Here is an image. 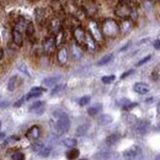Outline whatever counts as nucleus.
<instances>
[{
    "instance_id": "473e14b6",
    "label": "nucleus",
    "mask_w": 160,
    "mask_h": 160,
    "mask_svg": "<svg viewBox=\"0 0 160 160\" xmlns=\"http://www.w3.org/2000/svg\"><path fill=\"white\" fill-rule=\"evenodd\" d=\"M123 121H126L128 124H132V126H133V124L137 122V118H136L133 115L127 113V115H124V116H123Z\"/></svg>"
},
{
    "instance_id": "ea45409f",
    "label": "nucleus",
    "mask_w": 160,
    "mask_h": 160,
    "mask_svg": "<svg viewBox=\"0 0 160 160\" xmlns=\"http://www.w3.org/2000/svg\"><path fill=\"white\" fill-rule=\"evenodd\" d=\"M64 89H65V85H56V88L52 90V95H57L58 92H60Z\"/></svg>"
},
{
    "instance_id": "f704fd0d",
    "label": "nucleus",
    "mask_w": 160,
    "mask_h": 160,
    "mask_svg": "<svg viewBox=\"0 0 160 160\" xmlns=\"http://www.w3.org/2000/svg\"><path fill=\"white\" fill-rule=\"evenodd\" d=\"M152 78L153 80H160V65H157L152 73Z\"/></svg>"
},
{
    "instance_id": "20e7f679",
    "label": "nucleus",
    "mask_w": 160,
    "mask_h": 160,
    "mask_svg": "<svg viewBox=\"0 0 160 160\" xmlns=\"http://www.w3.org/2000/svg\"><path fill=\"white\" fill-rule=\"evenodd\" d=\"M88 31L91 33V36L98 41L99 43L103 42V33H102V30H101V26L96 22L95 20H90L88 23Z\"/></svg>"
},
{
    "instance_id": "7ed1b4c3",
    "label": "nucleus",
    "mask_w": 160,
    "mask_h": 160,
    "mask_svg": "<svg viewBox=\"0 0 160 160\" xmlns=\"http://www.w3.org/2000/svg\"><path fill=\"white\" fill-rule=\"evenodd\" d=\"M133 8L134 6L132 5V0H120L115 6L113 12L120 19H129Z\"/></svg>"
},
{
    "instance_id": "4c0bfd02",
    "label": "nucleus",
    "mask_w": 160,
    "mask_h": 160,
    "mask_svg": "<svg viewBox=\"0 0 160 160\" xmlns=\"http://www.w3.org/2000/svg\"><path fill=\"white\" fill-rule=\"evenodd\" d=\"M18 69L22 72L27 78H30V73H28V70H27V68H26V65L25 64H18Z\"/></svg>"
},
{
    "instance_id": "a19ab883",
    "label": "nucleus",
    "mask_w": 160,
    "mask_h": 160,
    "mask_svg": "<svg viewBox=\"0 0 160 160\" xmlns=\"http://www.w3.org/2000/svg\"><path fill=\"white\" fill-rule=\"evenodd\" d=\"M89 102H90V96H84V98H81L79 100V105L80 106H85Z\"/></svg>"
},
{
    "instance_id": "4be33fe9",
    "label": "nucleus",
    "mask_w": 160,
    "mask_h": 160,
    "mask_svg": "<svg viewBox=\"0 0 160 160\" xmlns=\"http://www.w3.org/2000/svg\"><path fill=\"white\" fill-rule=\"evenodd\" d=\"M112 121H113V118H112L111 115L105 113V115H101L100 117L98 118V123H99L100 126H106V124H110Z\"/></svg>"
},
{
    "instance_id": "4468645a",
    "label": "nucleus",
    "mask_w": 160,
    "mask_h": 160,
    "mask_svg": "<svg viewBox=\"0 0 160 160\" xmlns=\"http://www.w3.org/2000/svg\"><path fill=\"white\" fill-rule=\"evenodd\" d=\"M44 110H46V103H44L43 101H36V102H33V103L30 106V108H28V111H30L31 113L36 115V116L42 115V113L44 112Z\"/></svg>"
},
{
    "instance_id": "a878e982",
    "label": "nucleus",
    "mask_w": 160,
    "mask_h": 160,
    "mask_svg": "<svg viewBox=\"0 0 160 160\" xmlns=\"http://www.w3.org/2000/svg\"><path fill=\"white\" fill-rule=\"evenodd\" d=\"M54 37H56V42H57V46H58V47H60V46L63 44V42L65 41V31H64V30L62 28V30H60L59 32H58V33H57V35H56Z\"/></svg>"
},
{
    "instance_id": "c756f323",
    "label": "nucleus",
    "mask_w": 160,
    "mask_h": 160,
    "mask_svg": "<svg viewBox=\"0 0 160 160\" xmlns=\"http://www.w3.org/2000/svg\"><path fill=\"white\" fill-rule=\"evenodd\" d=\"M63 144L68 148H74V147H77L78 142L75 138H65V139H63Z\"/></svg>"
},
{
    "instance_id": "3c124183",
    "label": "nucleus",
    "mask_w": 160,
    "mask_h": 160,
    "mask_svg": "<svg viewBox=\"0 0 160 160\" xmlns=\"http://www.w3.org/2000/svg\"><path fill=\"white\" fill-rule=\"evenodd\" d=\"M2 57H4V52H2L1 49H0V60L2 59Z\"/></svg>"
},
{
    "instance_id": "ddd939ff",
    "label": "nucleus",
    "mask_w": 160,
    "mask_h": 160,
    "mask_svg": "<svg viewBox=\"0 0 160 160\" xmlns=\"http://www.w3.org/2000/svg\"><path fill=\"white\" fill-rule=\"evenodd\" d=\"M82 54H84V52H82L81 46L74 41L72 43V46H70V56H72V58L74 60H79L82 58Z\"/></svg>"
},
{
    "instance_id": "f257e3e1",
    "label": "nucleus",
    "mask_w": 160,
    "mask_h": 160,
    "mask_svg": "<svg viewBox=\"0 0 160 160\" xmlns=\"http://www.w3.org/2000/svg\"><path fill=\"white\" fill-rule=\"evenodd\" d=\"M51 123H52V127L56 129V132L59 134L67 133L70 128V120H69L68 115L60 110L53 111V113L51 116Z\"/></svg>"
},
{
    "instance_id": "37998d69",
    "label": "nucleus",
    "mask_w": 160,
    "mask_h": 160,
    "mask_svg": "<svg viewBox=\"0 0 160 160\" xmlns=\"http://www.w3.org/2000/svg\"><path fill=\"white\" fill-rule=\"evenodd\" d=\"M150 58H152V56H147L145 58H143V59L139 60V62L137 63V67H142V65H143V64H145L148 60H150Z\"/></svg>"
},
{
    "instance_id": "c85d7f7f",
    "label": "nucleus",
    "mask_w": 160,
    "mask_h": 160,
    "mask_svg": "<svg viewBox=\"0 0 160 160\" xmlns=\"http://www.w3.org/2000/svg\"><path fill=\"white\" fill-rule=\"evenodd\" d=\"M137 105H138L137 102H131V101H128V100H124L123 101V105H122V108H123L124 111H129V110L137 107Z\"/></svg>"
},
{
    "instance_id": "864d4df0",
    "label": "nucleus",
    "mask_w": 160,
    "mask_h": 160,
    "mask_svg": "<svg viewBox=\"0 0 160 160\" xmlns=\"http://www.w3.org/2000/svg\"><path fill=\"white\" fill-rule=\"evenodd\" d=\"M152 1H158V0H152Z\"/></svg>"
},
{
    "instance_id": "aec40b11",
    "label": "nucleus",
    "mask_w": 160,
    "mask_h": 160,
    "mask_svg": "<svg viewBox=\"0 0 160 160\" xmlns=\"http://www.w3.org/2000/svg\"><path fill=\"white\" fill-rule=\"evenodd\" d=\"M60 80H62L60 75L48 77V78L42 80V85H44V86H56V85H58V82H59Z\"/></svg>"
},
{
    "instance_id": "49530a36",
    "label": "nucleus",
    "mask_w": 160,
    "mask_h": 160,
    "mask_svg": "<svg viewBox=\"0 0 160 160\" xmlns=\"http://www.w3.org/2000/svg\"><path fill=\"white\" fill-rule=\"evenodd\" d=\"M110 153H99L98 155H95V158H108Z\"/></svg>"
},
{
    "instance_id": "1a4fd4ad",
    "label": "nucleus",
    "mask_w": 160,
    "mask_h": 160,
    "mask_svg": "<svg viewBox=\"0 0 160 160\" xmlns=\"http://www.w3.org/2000/svg\"><path fill=\"white\" fill-rule=\"evenodd\" d=\"M62 21L58 19V18H52L51 20L48 21V31L51 35L56 36L60 30H62Z\"/></svg>"
},
{
    "instance_id": "2eb2a0df",
    "label": "nucleus",
    "mask_w": 160,
    "mask_h": 160,
    "mask_svg": "<svg viewBox=\"0 0 160 160\" xmlns=\"http://www.w3.org/2000/svg\"><path fill=\"white\" fill-rule=\"evenodd\" d=\"M148 128H149V121L148 120L137 121V122L133 124V129H134L138 134H144V133H147Z\"/></svg>"
},
{
    "instance_id": "8fccbe9b",
    "label": "nucleus",
    "mask_w": 160,
    "mask_h": 160,
    "mask_svg": "<svg viewBox=\"0 0 160 160\" xmlns=\"http://www.w3.org/2000/svg\"><path fill=\"white\" fill-rule=\"evenodd\" d=\"M5 139H6V134L5 133H0V142H5Z\"/></svg>"
},
{
    "instance_id": "cd10ccee",
    "label": "nucleus",
    "mask_w": 160,
    "mask_h": 160,
    "mask_svg": "<svg viewBox=\"0 0 160 160\" xmlns=\"http://www.w3.org/2000/svg\"><path fill=\"white\" fill-rule=\"evenodd\" d=\"M79 149H77L75 147L74 148H70V150L67 153V158L68 159H77V158H79Z\"/></svg>"
},
{
    "instance_id": "412c9836",
    "label": "nucleus",
    "mask_w": 160,
    "mask_h": 160,
    "mask_svg": "<svg viewBox=\"0 0 160 160\" xmlns=\"http://www.w3.org/2000/svg\"><path fill=\"white\" fill-rule=\"evenodd\" d=\"M121 139V136L118 133H113V134H110L107 138H106V144L107 145H115V144H117Z\"/></svg>"
},
{
    "instance_id": "58836bf2",
    "label": "nucleus",
    "mask_w": 160,
    "mask_h": 160,
    "mask_svg": "<svg viewBox=\"0 0 160 160\" xmlns=\"http://www.w3.org/2000/svg\"><path fill=\"white\" fill-rule=\"evenodd\" d=\"M11 159L12 160H23L25 159V155H23V153H21V152H16V153H14V154L11 155Z\"/></svg>"
},
{
    "instance_id": "5701e85b",
    "label": "nucleus",
    "mask_w": 160,
    "mask_h": 160,
    "mask_svg": "<svg viewBox=\"0 0 160 160\" xmlns=\"http://www.w3.org/2000/svg\"><path fill=\"white\" fill-rule=\"evenodd\" d=\"M18 81H19V78H18L16 75L11 77V78L9 79V82H8V90H9V91H15L16 88H18Z\"/></svg>"
},
{
    "instance_id": "b1692460",
    "label": "nucleus",
    "mask_w": 160,
    "mask_h": 160,
    "mask_svg": "<svg viewBox=\"0 0 160 160\" xmlns=\"http://www.w3.org/2000/svg\"><path fill=\"white\" fill-rule=\"evenodd\" d=\"M101 111H102V105L101 103H96L94 106H91L89 110H88V113L90 116H95V115H99Z\"/></svg>"
},
{
    "instance_id": "39448f33",
    "label": "nucleus",
    "mask_w": 160,
    "mask_h": 160,
    "mask_svg": "<svg viewBox=\"0 0 160 160\" xmlns=\"http://www.w3.org/2000/svg\"><path fill=\"white\" fill-rule=\"evenodd\" d=\"M57 47L58 46H57V42H56V37L53 35L47 37L46 40L43 41V44H42V49H43V53L46 56H52L56 52Z\"/></svg>"
},
{
    "instance_id": "dca6fc26",
    "label": "nucleus",
    "mask_w": 160,
    "mask_h": 160,
    "mask_svg": "<svg viewBox=\"0 0 160 160\" xmlns=\"http://www.w3.org/2000/svg\"><path fill=\"white\" fill-rule=\"evenodd\" d=\"M41 133H42V131H41V128L38 126H32V127H30L27 129L26 137L31 140H37L41 137Z\"/></svg>"
},
{
    "instance_id": "2f4dec72",
    "label": "nucleus",
    "mask_w": 160,
    "mask_h": 160,
    "mask_svg": "<svg viewBox=\"0 0 160 160\" xmlns=\"http://www.w3.org/2000/svg\"><path fill=\"white\" fill-rule=\"evenodd\" d=\"M51 152H52V148L49 147V145H44L43 148H42V150H41L40 153V157H43V158H47L49 154H51Z\"/></svg>"
},
{
    "instance_id": "6e6552de",
    "label": "nucleus",
    "mask_w": 160,
    "mask_h": 160,
    "mask_svg": "<svg viewBox=\"0 0 160 160\" xmlns=\"http://www.w3.org/2000/svg\"><path fill=\"white\" fill-rule=\"evenodd\" d=\"M142 152L143 150H142V148L139 145H132L131 148H128V149H126L123 152V158H126V159H136L142 154Z\"/></svg>"
},
{
    "instance_id": "6ab92c4d",
    "label": "nucleus",
    "mask_w": 160,
    "mask_h": 160,
    "mask_svg": "<svg viewBox=\"0 0 160 160\" xmlns=\"http://www.w3.org/2000/svg\"><path fill=\"white\" fill-rule=\"evenodd\" d=\"M134 22L131 19H122V22L120 23L121 26V33H128L133 28Z\"/></svg>"
},
{
    "instance_id": "0eeeda50",
    "label": "nucleus",
    "mask_w": 160,
    "mask_h": 160,
    "mask_svg": "<svg viewBox=\"0 0 160 160\" xmlns=\"http://www.w3.org/2000/svg\"><path fill=\"white\" fill-rule=\"evenodd\" d=\"M85 37H86V31L80 25H77L75 27H73V38L81 47H84Z\"/></svg>"
},
{
    "instance_id": "bb28decb",
    "label": "nucleus",
    "mask_w": 160,
    "mask_h": 160,
    "mask_svg": "<svg viewBox=\"0 0 160 160\" xmlns=\"http://www.w3.org/2000/svg\"><path fill=\"white\" fill-rule=\"evenodd\" d=\"M113 59V54H107V56H105V57H102L100 60H98V63H96V65L98 67H101V65H106V64H108L111 60Z\"/></svg>"
},
{
    "instance_id": "a211bd4d",
    "label": "nucleus",
    "mask_w": 160,
    "mask_h": 160,
    "mask_svg": "<svg viewBox=\"0 0 160 160\" xmlns=\"http://www.w3.org/2000/svg\"><path fill=\"white\" fill-rule=\"evenodd\" d=\"M133 90H134L137 94H142V95H143V94H148V92L150 91V88H149L148 84L138 81V82H136V84L133 85Z\"/></svg>"
},
{
    "instance_id": "603ef678",
    "label": "nucleus",
    "mask_w": 160,
    "mask_h": 160,
    "mask_svg": "<svg viewBox=\"0 0 160 160\" xmlns=\"http://www.w3.org/2000/svg\"><path fill=\"white\" fill-rule=\"evenodd\" d=\"M157 111H158V113L160 115V102L158 103V106H157Z\"/></svg>"
},
{
    "instance_id": "f3484780",
    "label": "nucleus",
    "mask_w": 160,
    "mask_h": 160,
    "mask_svg": "<svg viewBox=\"0 0 160 160\" xmlns=\"http://www.w3.org/2000/svg\"><path fill=\"white\" fill-rule=\"evenodd\" d=\"M12 41L18 47H21L22 43H23V31L19 30L18 27H14V30H12Z\"/></svg>"
},
{
    "instance_id": "de8ad7c7",
    "label": "nucleus",
    "mask_w": 160,
    "mask_h": 160,
    "mask_svg": "<svg viewBox=\"0 0 160 160\" xmlns=\"http://www.w3.org/2000/svg\"><path fill=\"white\" fill-rule=\"evenodd\" d=\"M153 46L155 49H160V40H155L153 42Z\"/></svg>"
},
{
    "instance_id": "c03bdc74",
    "label": "nucleus",
    "mask_w": 160,
    "mask_h": 160,
    "mask_svg": "<svg viewBox=\"0 0 160 160\" xmlns=\"http://www.w3.org/2000/svg\"><path fill=\"white\" fill-rule=\"evenodd\" d=\"M131 74H133V69H129V70H127V72H124L122 75H121V79H126V78H128Z\"/></svg>"
},
{
    "instance_id": "9d476101",
    "label": "nucleus",
    "mask_w": 160,
    "mask_h": 160,
    "mask_svg": "<svg viewBox=\"0 0 160 160\" xmlns=\"http://www.w3.org/2000/svg\"><path fill=\"white\" fill-rule=\"evenodd\" d=\"M68 59H69V51L65 47V44H62L57 52V60L60 65H64V64H67Z\"/></svg>"
},
{
    "instance_id": "5fc2aeb1",
    "label": "nucleus",
    "mask_w": 160,
    "mask_h": 160,
    "mask_svg": "<svg viewBox=\"0 0 160 160\" xmlns=\"http://www.w3.org/2000/svg\"><path fill=\"white\" fill-rule=\"evenodd\" d=\"M0 127H1V122H0Z\"/></svg>"
},
{
    "instance_id": "e433bc0d",
    "label": "nucleus",
    "mask_w": 160,
    "mask_h": 160,
    "mask_svg": "<svg viewBox=\"0 0 160 160\" xmlns=\"http://www.w3.org/2000/svg\"><path fill=\"white\" fill-rule=\"evenodd\" d=\"M44 147V144L43 143H35V144H32V147H31V149L35 152V153H40L41 150H42V148Z\"/></svg>"
},
{
    "instance_id": "a18cd8bd",
    "label": "nucleus",
    "mask_w": 160,
    "mask_h": 160,
    "mask_svg": "<svg viewBox=\"0 0 160 160\" xmlns=\"http://www.w3.org/2000/svg\"><path fill=\"white\" fill-rule=\"evenodd\" d=\"M25 101H27V100H26V96H25V98H21L19 101H16V102L14 103V106H15V107H20V106L23 103V102H25Z\"/></svg>"
},
{
    "instance_id": "f03ea898",
    "label": "nucleus",
    "mask_w": 160,
    "mask_h": 160,
    "mask_svg": "<svg viewBox=\"0 0 160 160\" xmlns=\"http://www.w3.org/2000/svg\"><path fill=\"white\" fill-rule=\"evenodd\" d=\"M101 30L105 37L108 38H116L121 35V26L120 23L112 18H107L102 21Z\"/></svg>"
},
{
    "instance_id": "c9c22d12",
    "label": "nucleus",
    "mask_w": 160,
    "mask_h": 160,
    "mask_svg": "<svg viewBox=\"0 0 160 160\" xmlns=\"http://www.w3.org/2000/svg\"><path fill=\"white\" fill-rule=\"evenodd\" d=\"M115 80H116V77H115V75H106V77H102L101 81H102L103 84H111V82H113Z\"/></svg>"
},
{
    "instance_id": "79ce46f5",
    "label": "nucleus",
    "mask_w": 160,
    "mask_h": 160,
    "mask_svg": "<svg viewBox=\"0 0 160 160\" xmlns=\"http://www.w3.org/2000/svg\"><path fill=\"white\" fill-rule=\"evenodd\" d=\"M19 140V137H9V138H6L5 139V144H11V143H15V142H18Z\"/></svg>"
},
{
    "instance_id": "f8f14e48",
    "label": "nucleus",
    "mask_w": 160,
    "mask_h": 160,
    "mask_svg": "<svg viewBox=\"0 0 160 160\" xmlns=\"http://www.w3.org/2000/svg\"><path fill=\"white\" fill-rule=\"evenodd\" d=\"M35 18H36V21L37 23L40 25H44L47 20H48V12H47V9L44 8H37L35 10Z\"/></svg>"
},
{
    "instance_id": "72a5a7b5",
    "label": "nucleus",
    "mask_w": 160,
    "mask_h": 160,
    "mask_svg": "<svg viewBox=\"0 0 160 160\" xmlns=\"http://www.w3.org/2000/svg\"><path fill=\"white\" fill-rule=\"evenodd\" d=\"M30 91L33 92V94H36V95H38V96H41L42 94L46 92V88H43V86H35V88H32Z\"/></svg>"
},
{
    "instance_id": "7c9ffc66",
    "label": "nucleus",
    "mask_w": 160,
    "mask_h": 160,
    "mask_svg": "<svg viewBox=\"0 0 160 160\" xmlns=\"http://www.w3.org/2000/svg\"><path fill=\"white\" fill-rule=\"evenodd\" d=\"M88 129H89V123H84V124H81L78 127V129H77V136H84L86 132H88Z\"/></svg>"
},
{
    "instance_id": "9b49d317",
    "label": "nucleus",
    "mask_w": 160,
    "mask_h": 160,
    "mask_svg": "<svg viewBox=\"0 0 160 160\" xmlns=\"http://www.w3.org/2000/svg\"><path fill=\"white\" fill-rule=\"evenodd\" d=\"M98 41L95 40L92 36H91V33L88 31L86 32V37H85V43H84V47L88 49V51H90V52H95L96 49H98Z\"/></svg>"
},
{
    "instance_id": "09e8293b",
    "label": "nucleus",
    "mask_w": 160,
    "mask_h": 160,
    "mask_svg": "<svg viewBox=\"0 0 160 160\" xmlns=\"http://www.w3.org/2000/svg\"><path fill=\"white\" fill-rule=\"evenodd\" d=\"M131 43H132V42H131V41H129V42H127V44H126V46H124V47H122V48H121V49H120L121 52H123V51H126V49H127V48H128V47H129V46H131Z\"/></svg>"
},
{
    "instance_id": "393cba45",
    "label": "nucleus",
    "mask_w": 160,
    "mask_h": 160,
    "mask_svg": "<svg viewBox=\"0 0 160 160\" xmlns=\"http://www.w3.org/2000/svg\"><path fill=\"white\" fill-rule=\"evenodd\" d=\"M25 33H26V37H27L28 40H32V38H33V36H35V26H33L32 22H28Z\"/></svg>"
},
{
    "instance_id": "423d86ee",
    "label": "nucleus",
    "mask_w": 160,
    "mask_h": 160,
    "mask_svg": "<svg viewBox=\"0 0 160 160\" xmlns=\"http://www.w3.org/2000/svg\"><path fill=\"white\" fill-rule=\"evenodd\" d=\"M81 6H82L81 9L84 10L85 15L89 16V18L94 16L96 14V11H98V5H96V2L94 0H84Z\"/></svg>"
}]
</instances>
